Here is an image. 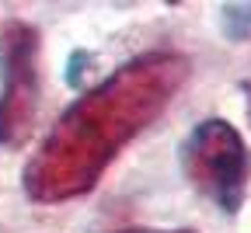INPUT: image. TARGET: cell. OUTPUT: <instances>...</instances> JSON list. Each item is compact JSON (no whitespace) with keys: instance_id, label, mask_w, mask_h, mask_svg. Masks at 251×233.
<instances>
[{"instance_id":"cell-1","label":"cell","mask_w":251,"mask_h":233,"mask_svg":"<svg viewBox=\"0 0 251 233\" xmlns=\"http://www.w3.org/2000/svg\"><path fill=\"white\" fill-rule=\"evenodd\" d=\"M181 77L185 59L147 56L122 66L98 91L84 94L56 122L35 163H28L25 171L28 195H39L42 185H52L46 198H67L91 188L105 163L119 157V146L168 105Z\"/></svg>"},{"instance_id":"cell-5","label":"cell","mask_w":251,"mask_h":233,"mask_svg":"<svg viewBox=\"0 0 251 233\" xmlns=\"http://www.w3.org/2000/svg\"><path fill=\"white\" fill-rule=\"evenodd\" d=\"M119 233H196V230H153V226H129V230H119Z\"/></svg>"},{"instance_id":"cell-4","label":"cell","mask_w":251,"mask_h":233,"mask_svg":"<svg viewBox=\"0 0 251 233\" xmlns=\"http://www.w3.org/2000/svg\"><path fill=\"white\" fill-rule=\"evenodd\" d=\"M224 28L234 42L251 39V4H230L224 7Z\"/></svg>"},{"instance_id":"cell-3","label":"cell","mask_w":251,"mask_h":233,"mask_svg":"<svg viewBox=\"0 0 251 233\" xmlns=\"http://www.w3.org/2000/svg\"><path fill=\"white\" fill-rule=\"evenodd\" d=\"M39 105V28L11 21L0 39V146L25 136Z\"/></svg>"},{"instance_id":"cell-2","label":"cell","mask_w":251,"mask_h":233,"mask_svg":"<svg viewBox=\"0 0 251 233\" xmlns=\"http://www.w3.org/2000/svg\"><path fill=\"white\" fill-rule=\"evenodd\" d=\"M181 171L199 195L216 202L220 212L234 216L248 195L251 153L230 122L206 118L181 143Z\"/></svg>"}]
</instances>
